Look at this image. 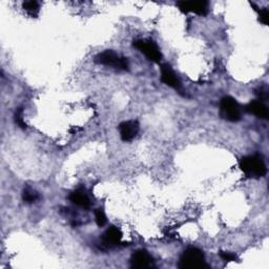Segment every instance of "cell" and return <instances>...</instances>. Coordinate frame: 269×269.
I'll use <instances>...</instances> for the list:
<instances>
[{"instance_id":"15","label":"cell","mask_w":269,"mask_h":269,"mask_svg":"<svg viewBox=\"0 0 269 269\" xmlns=\"http://www.w3.org/2000/svg\"><path fill=\"white\" fill-rule=\"evenodd\" d=\"M95 218H96V223L98 226H104L107 222V219L105 216V213L103 212V210L99 209V210H96L95 212Z\"/></svg>"},{"instance_id":"16","label":"cell","mask_w":269,"mask_h":269,"mask_svg":"<svg viewBox=\"0 0 269 269\" xmlns=\"http://www.w3.org/2000/svg\"><path fill=\"white\" fill-rule=\"evenodd\" d=\"M14 118H15V123H16L20 128H22V129L27 128V124L24 123V120H23V111H22L21 108H18V109H17L16 113H15Z\"/></svg>"},{"instance_id":"8","label":"cell","mask_w":269,"mask_h":269,"mask_svg":"<svg viewBox=\"0 0 269 269\" xmlns=\"http://www.w3.org/2000/svg\"><path fill=\"white\" fill-rule=\"evenodd\" d=\"M153 261L154 260L149 254V252H146L145 250H138L132 254L130 265L132 268H138V269L151 268L154 263Z\"/></svg>"},{"instance_id":"5","label":"cell","mask_w":269,"mask_h":269,"mask_svg":"<svg viewBox=\"0 0 269 269\" xmlns=\"http://www.w3.org/2000/svg\"><path fill=\"white\" fill-rule=\"evenodd\" d=\"M133 46L139 50L146 58H148L152 62L159 63L162 59V55L160 50H159L158 45L149 39H139L133 41Z\"/></svg>"},{"instance_id":"1","label":"cell","mask_w":269,"mask_h":269,"mask_svg":"<svg viewBox=\"0 0 269 269\" xmlns=\"http://www.w3.org/2000/svg\"><path fill=\"white\" fill-rule=\"evenodd\" d=\"M240 168L247 177L262 178L267 174V166L259 155L243 157L240 160Z\"/></svg>"},{"instance_id":"11","label":"cell","mask_w":269,"mask_h":269,"mask_svg":"<svg viewBox=\"0 0 269 269\" xmlns=\"http://www.w3.org/2000/svg\"><path fill=\"white\" fill-rule=\"evenodd\" d=\"M245 111L248 114L254 115L261 119H268L269 112L268 107L260 100V101H251L247 106Z\"/></svg>"},{"instance_id":"7","label":"cell","mask_w":269,"mask_h":269,"mask_svg":"<svg viewBox=\"0 0 269 269\" xmlns=\"http://www.w3.org/2000/svg\"><path fill=\"white\" fill-rule=\"evenodd\" d=\"M120 137L121 139L128 142L132 139L136 138V136L139 132V124L136 121H125L123 123H121L119 126Z\"/></svg>"},{"instance_id":"4","label":"cell","mask_w":269,"mask_h":269,"mask_svg":"<svg viewBox=\"0 0 269 269\" xmlns=\"http://www.w3.org/2000/svg\"><path fill=\"white\" fill-rule=\"evenodd\" d=\"M95 61L99 64L112 66L118 70L126 71L129 68V62L127 58L122 57L113 51H105L103 53H100L99 55H97Z\"/></svg>"},{"instance_id":"2","label":"cell","mask_w":269,"mask_h":269,"mask_svg":"<svg viewBox=\"0 0 269 269\" xmlns=\"http://www.w3.org/2000/svg\"><path fill=\"white\" fill-rule=\"evenodd\" d=\"M179 267L182 269H200L206 268L204 254L202 250L195 247L186 249L180 258Z\"/></svg>"},{"instance_id":"10","label":"cell","mask_w":269,"mask_h":269,"mask_svg":"<svg viewBox=\"0 0 269 269\" xmlns=\"http://www.w3.org/2000/svg\"><path fill=\"white\" fill-rule=\"evenodd\" d=\"M121 239H122L121 230L118 227L112 226L105 231V234L103 235L102 241H103L104 245L113 247V246L118 245V243H120Z\"/></svg>"},{"instance_id":"12","label":"cell","mask_w":269,"mask_h":269,"mask_svg":"<svg viewBox=\"0 0 269 269\" xmlns=\"http://www.w3.org/2000/svg\"><path fill=\"white\" fill-rule=\"evenodd\" d=\"M69 199H70V201L72 203H74L75 205H77L79 207H82V209H89L90 205H91L90 199H89V197L87 195V193H84L81 190L73 191L70 194Z\"/></svg>"},{"instance_id":"18","label":"cell","mask_w":269,"mask_h":269,"mask_svg":"<svg viewBox=\"0 0 269 269\" xmlns=\"http://www.w3.org/2000/svg\"><path fill=\"white\" fill-rule=\"evenodd\" d=\"M259 13H260V21L263 23V24H265V26H267V24H268V16H269V14H268V10L267 9H263V10H260L259 11Z\"/></svg>"},{"instance_id":"13","label":"cell","mask_w":269,"mask_h":269,"mask_svg":"<svg viewBox=\"0 0 269 269\" xmlns=\"http://www.w3.org/2000/svg\"><path fill=\"white\" fill-rule=\"evenodd\" d=\"M22 199L24 202H27V203H34L39 199V195L36 191H34L30 188H27V189L23 190Z\"/></svg>"},{"instance_id":"14","label":"cell","mask_w":269,"mask_h":269,"mask_svg":"<svg viewBox=\"0 0 269 269\" xmlns=\"http://www.w3.org/2000/svg\"><path fill=\"white\" fill-rule=\"evenodd\" d=\"M23 9L32 16H37L39 12V4L37 2H26L23 3Z\"/></svg>"},{"instance_id":"9","label":"cell","mask_w":269,"mask_h":269,"mask_svg":"<svg viewBox=\"0 0 269 269\" xmlns=\"http://www.w3.org/2000/svg\"><path fill=\"white\" fill-rule=\"evenodd\" d=\"M161 81L177 91L181 90V82L179 78L175 74L173 69L167 64H164L161 68Z\"/></svg>"},{"instance_id":"3","label":"cell","mask_w":269,"mask_h":269,"mask_svg":"<svg viewBox=\"0 0 269 269\" xmlns=\"http://www.w3.org/2000/svg\"><path fill=\"white\" fill-rule=\"evenodd\" d=\"M241 106L236 99L226 96L220 103V115L221 117L229 122H238L241 119Z\"/></svg>"},{"instance_id":"6","label":"cell","mask_w":269,"mask_h":269,"mask_svg":"<svg viewBox=\"0 0 269 269\" xmlns=\"http://www.w3.org/2000/svg\"><path fill=\"white\" fill-rule=\"evenodd\" d=\"M177 6L184 13H194L202 16L209 13V3L206 2H179Z\"/></svg>"},{"instance_id":"17","label":"cell","mask_w":269,"mask_h":269,"mask_svg":"<svg viewBox=\"0 0 269 269\" xmlns=\"http://www.w3.org/2000/svg\"><path fill=\"white\" fill-rule=\"evenodd\" d=\"M219 254H220V258H221L225 262H236L237 261V255L234 253H231V252L221 251Z\"/></svg>"}]
</instances>
